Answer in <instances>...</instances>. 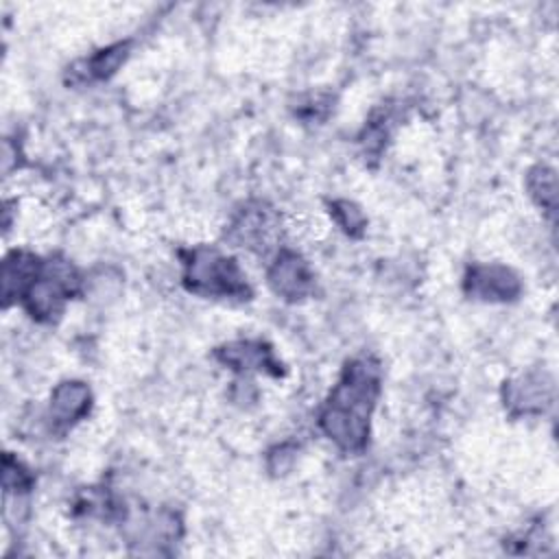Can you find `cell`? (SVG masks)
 <instances>
[{"label":"cell","mask_w":559,"mask_h":559,"mask_svg":"<svg viewBox=\"0 0 559 559\" xmlns=\"http://www.w3.org/2000/svg\"><path fill=\"white\" fill-rule=\"evenodd\" d=\"M380 393V365L360 356L345 365L338 384L332 389L321 415V430L347 452L367 445L369 417Z\"/></svg>","instance_id":"obj_1"},{"label":"cell","mask_w":559,"mask_h":559,"mask_svg":"<svg viewBox=\"0 0 559 559\" xmlns=\"http://www.w3.org/2000/svg\"><path fill=\"white\" fill-rule=\"evenodd\" d=\"M183 284L190 293L203 297H238L251 295L249 284L234 258L212 247H197L183 260Z\"/></svg>","instance_id":"obj_2"},{"label":"cell","mask_w":559,"mask_h":559,"mask_svg":"<svg viewBox=\"0 0 559 559\" xmlns=\"http://www.w3.org/2000/svg\"><path fill=\"white\" fill-rule=\"evenodd\" d=\"M81 288V275L72 262L63 258H50L41 262V271L28 290L22 295L26 312L41 321L52 323L61 317L66 301Z\"/></svg>","instance_id":"obj_3"},{"label":"cell","mask_w":559,"mask_h":559,"mask_svg":"<svg viewBox=\"0 0 559 559\" xmlns=\"http://www.w3.org/2000/svg\"><path fill=\"white\" fill-rule=\"evenodd\" d=\"M463 288L469 297L483 301H509L520 295L518 275L500 264H474L467 269Z\"/></svg>","instance_id":"obj_4"},{"label":"cell","mask_w":559,"mask_h":559,"mask_svg":"<svg viewBox=\"0 0 559 559\" xmlns=\"http://www.w3.org/2000/svg\"><path fill=\"white\" fill-rule=\"evenodd\" d=\"M266 277L273 293L288 301H297L312 290V273L304 258L295 251H280Z\"/></svg>","instance_id":"obj_5"},{"label":"cell","mask_w":559,"mask_h":559,"mask_svg":"<svg viewBox=\"0 0 559 559\" xmlns=\"http://www.w3.org/2000/svg\"><path fill=\"white\" fill-rule=\"evenodd\" d=\"M216 358L236 369V371H264L280 376V362L273 358V352L262 341H236L216 349Z\"/></svg>","instance_id":"obj_6"},{"label":"cell","mask_w":559,"mask_h":559,"mask_svg":"<svg viewBox=\"0 0 559 559\" xmlns=\"http://www.w3.org/2000/svg\"><path fill=\"white\" fill-rule=\"evenodd\" d=\"M92 404V393L87 389V384L70 380V382H61L50 397V421L66 430L70 428L74 421H79L81 417L87 415Z\"/></svg>","instance_id":"obj_7"},{"label":"cell","mask_w":559,"mask_h":559,"mask_svg":"<svg viewBox=\"0 0 559 559\" xmlns=\"http://www.w3.org/2000/svg\"><path fill=\"white\" fill-rule=\"evenodd\" d=\"M41 258L28 251H13L2 262V301L9 306L11 301L22 299L28 286L41 271Z\"/></svg>","instance_id":"obj_8"},{"label":"cell","mask_w":559,"mask_h":559,"mask_svg":"<svg viewBox=\"0 0 559 559\" xmlns=\"http://www.w3.org/2000/svg\"><path fill=\"white\" fill-rule=\"evenodd\" d=\"M271 227L273 221L262 207L245 210L231 225V238L242 247H262L260 242L269 240Z\"/></svg>","instance_id":"obj_9"},{"label":"cell","mask_w":559,"mask_h":559,"mask_svg":"<svg viewBox=\"0 0 559 559\" xmlns=\"http://www.w3.org/2000/svg\"><path fill=\"white\" fill-rule=\"evenodd\" d=\"M548 400L546 386L542 384V380H531L524 378L520 382H511L504 395V404L520 415L526 413H539L544 408V402Z\"/></svg>","instance_id":"obj_10"},{"label":"cell","mask_w":559,"mask_h":559,"mask_svg":"<svg viewBox=\"0 0 559 559\" xmlns=\"http://www.w3.org/2000/svg\"><path fill=\"white\" fill-rule=\"evenodd\" d=\"M129 52V41L122 44H114L105 50H98L96 55H92L90 59L83 61V70H74V74H79L81 81H100L111 76L118 66L127 59Z\"/></svg>","instance_id":"obj_11"},{"label":"cell","mask_w":559,"mask_h":559,"mask_svg":"<svg viewBox=\"0 0 559 559\" xmlns=\"http://www.w3.org/2000/svg\"><path fill=\"white\" fill-rule=\"evenodd\" d=\"M528 190L531 197L548 212H555V203H557V179H555V170H550L548 166H535L528 173Z\"/></svg>","instance_id":"obj_12"},{"label":"cell","mask_w":559,"mask_h":559,"mask_svg":"<svg viewBox=\"0 0 559 559\" xmlns=\"http://www.w3.org/2000/svg\"><path fill=\"white\" fill-rule=\"evenodd\" d=\"M31 485H33L31 472H28L20 461H15L11 454H7V456H4V465H2V487H4V496H11L13 491H15V493L28 491Z\"/></svg>","instance_id":"obj_13"},{"label":"cell","mask_w":559,"mask_h":559,"mask_svg":"<svg viewBox=\"0 0 559 559\" xmlns=\"http://www.w3.org/2000/svg\"><path fill=\"white\" fill-rule=\"evenodd\" d=\"M332 214L336 216L338 225L352 234V236H360L362 227H365V216L360 212L358 205L349 203V201H334L332 203Z\"/></svg>","instance_id":"obj_14"}]
</instances>
